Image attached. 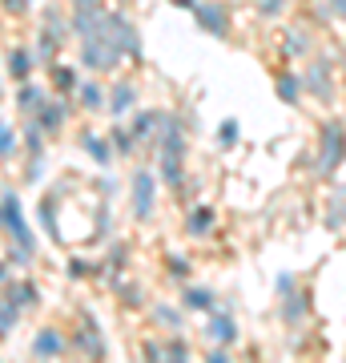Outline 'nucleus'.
I'll return each instance as SVG.
<instances>
[{"label":"nucleus","mask_w":346,"mask_h":363,"mask_svg":"<svg viewBox=\"0 0 346 363\" xmlns=\"http://www.w3.org/2000/svg\"><path fill=\"white\" fill-rule=\"evenodd\" d=\"M73 81H77V77H73V73H69V69H64V65H57V85H61V89H69V85H73Z\"/></svg>","instance_id":"5701e85b"},{"label":"nucleus","mask_w":346,"mask_h":363,"mask_svg":"<svg viewBox=\"0 0 346 363\" xmlns=\"http://www.w3.org/2000/svg\"><path fill=\"white\" fill-rule=\"evenodd\" d=\"M13 145H16L13 125H4V130H0V150H4V157H13Z\"/></svg>","instance_id":"4be33fe9"},{"label":"nucleus","mask_w":346,"mask_h":363,"mask_svg":"<svg viewBox=\"0 0 346 363\" xmlns=\"http://www.w3.org/2000/svg\"><path fill=\"white\" fill-rule=\"evenodd\" d=\"M129 105H133V85H129V81H121V85L113 89V113H125Z\"/></svg>","instance_id":"f3484780"},{"label":"nucleus","mask_w":346,"mask_h":363,"mask_svg":"<svg viewBox=\"0 0 346 363\" xmlns=\"http://www.w3.org/2000/svg\"><path fill=\"white\" fill-rule=\"evenodd\" d=\"M61 121H64V109H61V105H40V109H37V125H40V130L52 133Z\"/></svg>","instance_id":"9d476101"},{"label":"nucleus","mask_w":346,"mask_h":363,"mask_svg":"<svg viewBox=\"0 0 346 363\" xmlns=\"http://www.w3.org/2000/svg\"><path fill=\"white\" fill-rule=\"evenodd\" d=\"M25 9H28L25 0H8V13H25Z\"/></svg>","instance_id":"a878e982"},{"label":"nucleus","mask_w":346,"mask_h":363,"mask_svg":"<svg viewBox=\"0 0 346 363\" xmlns=\"http://www.w3.org/2000/svg\"><path fill=\"white\" fill-rule=\"evenodd\" d=\"M185 303L197 307V311H209V307H214V295H209V291H185Z\"/></svg>","instance_id":"6ab92c4d"},{"label":"nucleus","mask_w":346,"mask_h":363,"mask_svg":"<svg viewBox=\"0 0 346 363\" xmlns=\"http://www.w3.org/2000/svg\"><path fill=\"white\" fill-rule=\"evenodd\" d=\"M16 307H21V298H16L13 291H8V295H4V315H0V335H8V331H13Z\"/></svg>","instance_id":"ddd939ff"},{"label":"nucleus","mask_w":346,"mask_h":363,"mask_svg":"<svg viewBox=\"0 0 346 363\" xmlns=\"http://www.w3.org/2000/svg\"><path fill=\"white\" fill-rule=\"evenodd\" d=\"M334 13H338V16H346V0H334Z\"/></svg>","instance_id":"bb28decb"},{"label":"nucleus","mask_w":346,"mask_h":363,"mask_svg":"<svg viewBox=\"0 0 346 363\" xmlns=\"http://www.w3.org/2000/svg\"><path fill=\"white\" fill-rule=\"evenodd\" d=\"M8 77H16V81L28 77V52H21V49L8 52Z\"/></svg>","instance_id":"4468645a"},{"label":"nucleus","mask_w":346,"mask_h":363,"mask_svg":"<svg viewBox=\"0 0 346 363\" xmlns=\"http://www.w3.org/2000/svg\"><path fill=\"white\" fill-rule=\"evenodd\" d=\"M77 33H81V57L97 73L113 69L121 57H133L137 52V33H133V25L121 21V16H113L109 9H101V0L77 9Z\"/></svg>","instance_id":"f257e3e1"},{"label":"nucleus","mask_w":346,"mask_h":363,"mask_svg":"<svg viewBox=\"0 0 346 363\" xmlns=\"http://www.w3.org/2000/svg\"><path fill=\"white\" fill-rule=\"evenodd\" d=\"M4 230H8V238H13L25 255H33V250H37V242H33V234H28L25 218H21V206H16L13 190H4Z\"/></svg>","instance_id":"20e7f679"},{"label":"nucleus","mask_w":346,"mask_h":363,"mask_svg":"<svg viewBox=\"0 0 346 363\" xmlns=\"http://www.w3.org/2000/svg\"><path fill=\"white\" fill-rule=\"evenodd\" d=\"M161 174H166L169 186H178V178H181V125L178 121H166V130H161Z\"/></svg>","instance_id":"7ed1b4c3"},{"label":"nucleus","mask_w":346,"mask_h":363,"mask_svg":"<svg viewBox=\"0 0 346 363\" xmlns=\"http://www.w3.org/2000/svg\"><path fill=\"white\" fill-rule=\"evenodd\" d=\"M209 226H214V210H209V206H197V210L190 214V234H205Z\"/></svg>","instance_id":"9b49d317"},{"label":"nucleus","mask_w":346,"mask_h":363,"mask_svg":"<svg viewBox=\"0 0 346 363\" xmlns=\"http://www.w3.org/2000/svg\"><path fill=\"white\" fill-rule=\"evenodd\" d=\"M133 214H137V218H149V214H154V178H149L145 169L133 178Z\"/></svg>","instance_id":"423d86ee"},{"label":"nucleus","mask_w":346,"mask_h":363,"mask_svg":"<svg viewBox=\"0 0 346 363\" xmlns=\"http://www.w3.org/2000/svg\"><path fill=\"white\" fill-rule=\"evenodd\" d=\"M193 13H197V25H202L205 33H214V37H226V33H230V16H226V9L214 4V0H209V4H197Z\"/></svg>","instance_id":"39448f33"},{"label":"nucleus","mask_w":346,"mask_h":363,"mask_svg":"<svg viewBox=\"0 0 346 363\" xmlns=\"http://www.w3.org/2000/svg\"><path fill=\"white\" fill-rule=\"evenodd\" d=\"M298 89H302V81H298L294 73H282V77H278V93H282V101L294 105L298 101Z\"/></svg>","instance_id":"dca6fc26"},{"label":"nucleus","mask_w":346,"mask_h":363,"mask_svg":"<svg viewBox=\"0 0 346 363\" xmlns=\"http://www.w3.org/2000/svg\"><path fill=\"white\" fill-rule=\"evenodd\" d=\"M306 89L318 93V97H330V65H326V61H318V65L306 73Z\"/></svg>","instance_id":"6e6552de"},{"label":"nucleus","mask_w":346,"mask_h":363,"mask_svg":"<svg viewBox=\"0 0 346 363\" xmlns=\"http://www.w3.org/2000/svg\"><path fill=\"white\" fill-rule=\"evenodd\" d=\"M77 343L89 351V355H101V351H105L101 347V335H97V327H93V319H85V339L77 335Z\"/></svg>","instance_id":"2eb2a0df"},{"label":"nucleus","mask_w":346,"mask_h":363,"mask_svg":"<svg viewBox=\"0 0 346 363\" xmlns=\"http://www.w3.org/2000/svg\"><path fill=\"white\" fill-rule=\"evenodd\" d=\"M205 339H214V343H233V339H238L233 319L230 315H209V319H205Z\"/></svg>","instance_id":"0eeeda50"},{"label":"nucleus","mask_w":346,"mask_h":363,"mask_svg":"<svg viewBox=\"0 0 346 363\" xmlns=\"http://www.w3.org/2000/svg\"><path fill=\"white\" fill-rule=\"evenodd\" d=\"M166 117H157V113H142L137 117V125H133V133H137V142H145V138H154V130L161 125Z\"/></svg>","instance_id":"f8f14e48"},{"label":"nucleus","mask_w":346,"mask_h":363,"mask_svg":"<svg viewBox=\"0 0 346 363\" xmlns=\"http://www.w3.org/2000/svg\"><path fill=\"white\" fill-rule=\"evenodd\" d=\"M85 150H89L97 162H109V150H105V142L97 138V133H85Z\"/></svg>","instance_id":"aec40b11"},{"label":"nucleus","mask_w":346,"mask_h":363,"mask_svg":"<svg viewBox=\"0 0 346 363\" xmlns=\"http://www.w3.org/2000/svg\"><path fill=\"white\" fill-rule=\"evenodd\" d=\"M233 138H238V125H233V121H221V142L230 145Z\"/></svg>","instance_id":"b1692460"},{"label":"nucleus","mask_w":346,"mask_h":363,"mask_svg":"<svg viewBox=\"0 0 346 363\" xmlns=\"http://www.w3.org/2000/svg\"><path fill=\"white\" fill-rule=\"evenodd\" d=\"M342 162H346V125L342 121H326L318 138V174L330 178Z\"/></svg>","instance_id":"f03ea898"},{"label":"nucleus","mask_w":346,"mask_h":363,"mask_svg":"<svg viewBox=\"0 0 346 363\" xmlns=\"http://www.w3.org/2000/svg\"><path fill=\"white\" fill-rule=\"evenodd\" d=\"M81 97H85L89 109H101V89H97V85H81Z\"/></svg>","instance_id":"412c9836"},{"label":"nucleus","mask_w":346,"mask_h":363,"mask_svg":"<svg viewBox=\"0 0 346 363\" xmlns=\"http://www.w3.org/2000/svg\"><path fill=\"white\" fill-rule=\"evenodd\" d=\"M278 9H282V0H262V13H278Z\"/></svg>","instance_id":"393cba45"},{"label":"nucleus","mask_w":346,"mask_h":363,"mask_svg":"<svg viewBox=\"0 0 346 363\" xmlns=\"http://www.w3.org/2000/svg\"><path fill=\"white\" fill-rule=\"evenodd\" d=\"M16 101H21V109H28V113H37V109H40V89H33V85H25Z\"/></svg>","instance_id":"a211bd4d"},{"label":"nucleus","mask_w":346,"mask_h":363,"mask_svg":"<svg viewBox=\"0 0 346 363\" xmlns=\"http://www.w3.org/2000/svg\"><path fill=\"white\" fill-rule=\"evenodd\" d=\"M61 347H64V343H61V335H57L52 327L33 339V351H37V355H61Z\"/></svg>","instance_id":"1a4fd4ad"}]
</instances>
